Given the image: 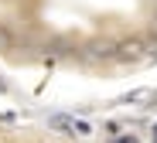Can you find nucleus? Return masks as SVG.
Here are the masks:
<instances>
[{
    "instance_id": "obj_1",
    "label": "nucleus",
    "mask_w": 157,
    "mask_h": 143,
    "mask_svg": "<svg viewBox=\"0 0 157 143\" xmlns=\"http://www.w3.org/2000/svg\"><path fill=\"white\" fill-rule=\"evenodd\" d=\"M120 48V58H137V55L144 51V41L140 38H130V41H123V44H116Z\"/></svg>"
}]
</instances>
